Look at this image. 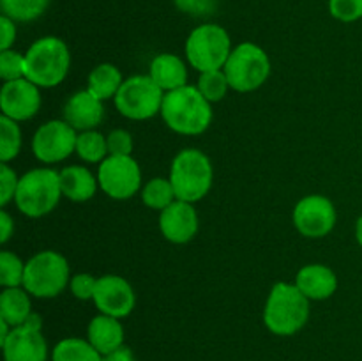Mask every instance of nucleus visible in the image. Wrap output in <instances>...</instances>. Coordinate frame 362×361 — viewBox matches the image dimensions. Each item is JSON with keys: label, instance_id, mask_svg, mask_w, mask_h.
<instances>
[{"label": "nucleus", "instance_id": "obj_1", "mask_svg": "<svg viewBox=\"0 0 362 361\" xmlns=\"http://www.w3.org/2000/svg\"><path fill=\"white\" fill-rule=\"evenodd\" d=\"M159 115L173 133L184 137H198L205 133L214 119L211 103L202 96L197 85L189 84L166 92Z\"/></svg>", "mask_w": 362, "mask_h": 361}, {"label": "nucleus", "instance_id": "obj_2", "mask_svg": "<svg viewBox=\"0 0 362 361\" xmlns=\"http://www.w3.org/2000/svg\"><path fill=\"white\" fill-rule=\"evenodd\" d=\"M310 303L296 283H276L264 306L265 328L278 336L296 335L310 321Z\"/></svg>", "mask_w": 362, "mask_h": 361}, {"label": "nucleus", "instance_id": "obj_3", "mask_svg": "<svg viewBox=\"0 0 362 361\" xmlns=\"http://www.w3.org/2000/svg\"><path fill=\"white\" fill-rule=\"evenodd\" d=\"M25 78L41 88H53L62 84L71 69V52L66 41L57 35H45L32 42L25 52Z\"/></svg>", "mask_w": 362, "mask_h": 361}, {"label": "nucleus", "instance_id": "obj_4", "mask_svg": "<svg viewBox=\"0 0 362 361\" xmlns=\"http://www.w3.org/2000/svg\"><path fill=\"white\" fill-rule=\"evenodd\" d=\"M170 180L177 200L200 202L211 191L214 183V166L211 158L200 149H182L177 152L170 166Z\"/></svg>", "mask_w": 362, "mask_h": 361}, {"label": "nucleus", "instance_id": "obj_5", "mask_svg": "<svg viewBox=\"0 0 362 361\" xmlns=\"http://www.w3.org/2000/svg\"><path fill=\"white\" fill-rule=\"evenodd\" d=\"M62 197L60 173L49 166H39L20 177L14 204L21 214L28 218H42L55 211Z\"/></svg>", "mask_w": 362, "mask_h": 361}, {"label": "nucleus", "instance_id": "obj_6", "mask_svg": "<svg viewBox=\"0 0 362 361\" xmlns=\"http://www.w3.org/2000/svg\"><path fill=\"white\" fill-rule=\"evenodd\" d=\"M69 262L55 250L37 251L25 264L23 289L39 299L60 296L69 287Z\"/></svg>", "mask_w": 362, "mask_h": 361}, {"label": "nucleus", "instance_id": "obj_7", "mask_svg": "<svg viewBox=\"0 0 362 361\" xmlns=\"http://www.w3.org/2000/svg\"><path fill=\"white\" fill-rule=\"evenodd\" d=\"M223 69L232 91L247 94L258 91L269 80L272 66L264 48L246 41L232 50Z\"/></svg>", "mask_w": 362, "mask_h": 361}, {"label": "nucleus", "instance_id": "obj_8", "mask_svg": "<svg viewBox=\"0 0 362 361\" xmlns=\"http://www.w3.org/2000/svg\"><path fill=\"white\" fill-rule=\"evenodd\" d=\"M186 60L198 73L223 69L232 53V39L226 28L216 23L198 25L186 39Z\"/></svg>", "mask_w": 362, "mask_h": 361}, {"label": "nucleus", "instance_id": "obj_9", "mask_svg": "<svg viewBox=\"0 0 362 361\" xmlns=\"http://www.w3.org/2000/svg\"><path fill=\"white\" fill-rule=\"evenodd\" d=\"M166 92L148 74H134L124 80L115 96V108L129 120H148L161 113Z\"/></svg>", "mask_w": 362, "mask_h": 361}, {"label": "nucleus", "instance_id": "obj_10", "mask_svg": "<svg viewBox=\"0 0 362 361\" xmlns=\"http://www.w3.org/2000/svg\"><path fill=\"white\" fill-rule=\"evenodd\" d=\"M99 190L113 200H127L141 191V168L133 156H108L98 168Z\"/></svg>", "mask_w": 362, "mask_h": 361}, {"label": "nucleus", "instance_id": "obj_11", "mask_svg": "<svg viewBox=\"0 0 362 361\" xmlns=\"http://www.w3.org/2000/svg\"><path fill=\"white\" fill-rule=\"evenodd\" d=\"M78 131L64 119H53L37 127L32 137V152L45 165H57L76 152Z\"/></svg>", "mask_w": 362, "mask_h": 361}, {"label": "nucleus", "instance_id": "obj_12", "mask_svg": "<svg viewBox=\"0 0 362 361\" xmlns=\"http://www.w3.org/2000/svg\"><path fill=\"white\" fill-rule=\"evenodd\" d=\"M292 222L300 236L320 239L334 230L338 212L334 204L324 195H306L293 207Z\"/></svg>", "mask_w": 362, "mask_h": 361}, {"label": "nucleus", "instance_id": "obj_13", "mask_svg": "<svg viewBox=\"0 0 362 361\" xmlns=\"http://www.w3.org/2000/svg\"><path fill=\"white\" fill-rule=\"evenodd\" d=\"M41 87L27 78L6 81L0 88V110L2 115L16 122H25L37 115L41 108Z\"/></svg>", "mask_w": 362, "mask_h": 361}, {"label": "nucleus", "instance_id": "obj_14", "mask_svg": "<svg viewBox=\"0 0 362 361\" xmlns=\"http://www.w3.org/2000/svg\"><path fill=\"white\" fill-rule=\"evenodd\" d=\"M92 301H94L99 314L124 319L134 310L136 296H134L131 283L124 276L105 275L98 278V287H95Z\"/></svg>", "mask_w": 362, "mask_h": 361}, {"label": "nucleus", "instance_id": "obj_15", "mask_svg": "<svg viewBox=\"0 0 362 361\" xmlns=\"http://www.w3.org/2000/svg\"><path fill=\"white\" fill-rule=\"evenodd\" d=\"M200 219L194 204L175 200L159 212V230L168 243L186 244L197 237Z\"/></svg>", "mask_w": 362, "mask_h": 361}, {"label": "nucleus", "instance_id": "obj_16", "mask_svg": "<svg viewBox=\"0 0 362 361\" xmlns=\"http://www.w3.org/2000/svg\"><path fill=\"white\" fill-rule=\"evenodd\" d=\"M6 361H48V343L42 329H34L27 324L11 329L2 343Z\"/></svg>", "mask_w": 362, "mask_h": 361}, {"label": "nucleus", "instance_id": "obj_17", "mask_svg": "<svg viewBox=\"0 0 362 361\" xmlns=\"http://www.w3.org/2000/svg\"><path fill=\"white\" fill-rule=\"evenodd\" d=\"M103 119H105V101L95 98L87 88L74 92L64 105V120L71 124L78 133L98 130Z\"/></svg>", "mask_w": 362, "mask_h": 361}, {"label": "nucleus", "instance_id": "obj_18", "mask_svg": "<svg viewBox=\"0 0 362 361\" xmlns=\"http://www.w3.org/2000/svg\"><path fill=\"white\" fill-rule=\"evenodd\" d=\"M293 283L310 301L329 299L338 290V276L325 264L303 265Z\"/></svg>", "mask_w": 362, "mask_h": 361}, {"label": "nucleus", "instance_id": "obj_19", "mask_svg": "<svg viewBox=\"0 0 362 361\" xmlns=\"http://www.w3.org/2000/svg\"><path fill=\"white\" fill-rule=\"evenodd\" d=\"M124 326L120 319L99 314L88 322L87 340L101 356L115 353L124 347Z\"/></svg>", "mask_w": 362, "mask_h": 361}, {"label": "nucleus", "instance_id": "obj_20", "mask_svg": "<svg viewBox=\"0 0 362 361\" xmlns=\"http://www.w3.org/2000/svg\"><path fill=\"white\" fill-rule=\"evenodd\" d=\"M148 76L165 92L177 91L187 85V66L175 53H161L148 66Z\"/></svg>", "mask_w": 362, "mask_h": 361}, {"label": "nucleus", "instance_id": "obj_21", "mask_svg": "<svg viewBox=\"0 0 362 361\" xmlns=\"http://www.w3.org/2000/svg\"><path fill=\"white\" fill-rule=\"evenodd\" d=\"M60 188L62 195L71 202H87L98 193V176L90 172L87 166L71 165L60 170Z\"/></svg>", "mask_w": 362, "mask_h": 361}, {"label": "nucleus", "instance_id": "obj_22", "mask_svg": "<svg viewBox=\"0 0 362 361\" xmlns=\"http://www.w3.org/2000/svg\"><path fill=\"white\" fill-rule=\"evenodd\" d=\"M122 84L124 76L119 67L115 64L103 62L98 64L88 74L87 91L92 92L101 101H108V99H115Z\"/></svg>", "mask_w": 362, "mask_h": 361}, {"label": "nucleus", "instance_id": "obj_23", "mask_svg": "<svg viewBox=\"0 0 362 361\" xmlns=\"http://www.w3.org/2000/svg\"><path fill=\"white\" fill-rule=\"evenodd\" d=\"M30 294L23 287H7L0 294V319L11 324V328L25 324L32 314Z\"/></svg>", "mask_w": 362, "mask_h": 361}, {"label": "nucleus", "instance_id": "obj_24", "mask_svg": "<svg viewBox=\"0 0 362 361\" xmlns=\"http://www.w3.org/2000/svg\"><path fill=\"white\" fill-rule=\"evenodd\" d=\"M52 361H103V356L85 338H62L52 350Z\"/></svg>", "mask_w": 362, "mask_h": 361}, {"label": "nucleus", "instance_id": "obj_25", "mask_svg": "<svg viewBox=\"0 0 362 361\" xmlns=\"http://www.w3.org/2000/svg\"><path fill=\"white\" fill-rule=\"evenodd\" d=\"M76 154L81 161L90 163V165H101L110 156L106 137L98 130L81 131L78 133Z\"/></svg>", "mask_w": 362, "mask_h": 361}, {"label": "nucleus", "instance_id": "obj_26", "mask_svg": "<svg viewBox=\"0 0 362 361\" xmlns=\"http://www.w3.org/2000/svg\"><path fill=\"white\" fill-rule=\"evenodd\" d=\"M175 200L177 195L170 177H154V179L147 180L141 188V202L148 209L161 212L163 209H166Z\"/></svg>", "mask_w": 362, "mask_h": 361}, {"label": "nucleus", "instance_id": "obj_27", "mask_svg": "<svg viewBox=\"0 0 362 361\" xmlns=\"http://www.w3.org/2000/svg\"><path fill=\"white\" fill-rule=\"evenodd\" d=\"M49 6V0H0L2 14L9 16L18 23H27V21L37 20L39 16L46 13Z\"/></svg>", "mask_w": 362, "mask_h": 361}, {"label": "nucleus", "instance_id": "obj_28", "mask_svg": "<svg viewBox=\"0 0 362 361\" xmlns=\"http://www.w3.org/2000/svg\"><path fill=\"white\" fill-rule=\"evenodd\" d=\"M20 122L7 117H0V163H9L18 158L21 151Z\"/></svg>", "mask_w": 362, "mask_h": 361}, {"label": "nucleus", "instance_id": "obj_29", "mask_svg": "<svg viewBox=\"0 0 362 361\" xmlns=\"http://www.w3.org/2000/svg\"><path fill=\"white\" fill-rule=\"evenodd\" d=\"M197 87L198 91L202 92V96H204L211 105L223 101V99L226 98V94H228L230 88H232L228 84V78H226L225 69L200 73Z\"/></svg>", "mask_w": 362, "mask_h": 361}, {"label": "nucleus", "instance_id": "obj_30", "mask_svg": "<svg viewBox=\"0 0 362 361\" xmlns=\"http://www.w3.org/2000/svg\"><path fill=\"white\" fill-rule=\"evenodd\" d=\"M25 264L16 253L9 250L0 251V285L7 287H23Z\"/></svg>", "mask_w": 362, "mask_h": 361}, {"label": "nucleus", "instance_id": "obj_31", "mask_svg": "<svg viewBox=\"0 0 362 361\" xmlns=\"http://www.w3.org/2000/svg\"><path fill=\"white\" fill-rule=\"evenodd\" d=\"M27 73V62H25V53L16 50H4L0 52V78L6 81H14L25 78Z\"/></svg>", "mask_w": 362, "mask_h": 361}, {"label": "nucleus", "instance_id": "obj_32", "mask_svg": "<svg viewBox=\"0 0 362 361\" xmlns=\"http://www.w3.org/2000/svg\"><path fill=\"white\" fill-rule=\"evenodd\" d=\"M329 11L334 20L354 23L362 18V0H329Z\"/></svg>", "mask_w": 362, "mask_h": 361}, {"label": "nucleus", "instance_id": "obj_33", "mask_svg": "<svg viewBox=\"0 0 362 361\" xmlns=\"http://www.w3.org/2000/svg\"><path fill=\"white\" fill-rule=\"evenodd\" d=\"M20 177L9 166V163H0V205L6 209L16 197Z\"/></svg>", "mask_w": 362, "mask_h": 361}, {"label": "nucleus", "instance_id": "obj_34", "mask_svg": "<svg viewBox=\"0 0 362 361\" xmlns=\"http://www.w3.org/2000/svg\"><path fill=\"white\" fill-rule=\"evenodd\" d=\"M98 287V278L90 273H78L71 276L69 290L76 299L80 301H92Z\"/></svg>", "mask_w": 362, "mask_h": 361}, {"label": "nucleus", "instance_id": "obj_35", "mask_svg": "<svg viewBox=\"0 0 362 361\" xmlns=\"http://www.w3.org/2000/svg\"><path fill=\"white\" fill-rule=\"evenodd\" d=\"M106 142H108L110 156H131V152L134 149L133 137L126 130L110 131L108 137H106Z\"/></svg>", "mask_w": 362, "mask_h": 361}, {"label": "nucleus", "instance_id": "obj_36", "mask_svg": "<svg viewBox=\"0 0 362 361\" xmlns=\"http://www.w3.org/2000/svg\"><path fill=\"white\" fill-rule=\"evenodd\" d=\"M14 41H16V21L2 14L0 16V52L13 48Z\"/></svg>", "mask_w": 362, "mask_h": 361}, {"label": "nucleus", "instance_id": "obj_37", "mask_svg": "<svg viewBox=\"0 0 362 361\" xmlns=\"http://www.w3.org/2000/svg\"><path fill=\"white\" fill-rule=\"evenodd\" d=\"M14 234V219L11 218L9 212L6 209L0 211V243L6 244Z\"/></svg>", "mask_w": 362, "mask_h": 361}, {"label": "nucleus", "instance_id": "obj_38", "mask_svg": "<svg viewBox=\"0 0 362 361\" xmlns=\"http://www.w3.org/2000/svg\"><path fill=\"white\" fill-rule=\"evenodd\" d=\"M103 361H136V357H134L133 350L129 347L124 345L119 350H115V353L108 354V356H103Z\"/></svg>", "mask_w": 362, "mask_h": 361}, {"label": "nucleus", "instance_id": "obj_39", "mask_svg": "<svg viewBox=\"0 0 362 361\" xmlns=\"http://www.w3.org/2000/svg\"><path fill=\"white\" fill-rule=\"evenodd\" d=\"M25 324L34 329H42V317L39 314H35V311H32L27 321H25Z\"/></svg>", "mask_w": 362, "mask_h": 361}, {"label": "nucleus", "instance_id": "obj_40", "mask_svg": "<svg viewBox=\"0 0 362 361\" xmlns=\"http://www.w3.org/2000/svg\"><path fill=\"white\" fill-rule=\"evenodd\" d=\"M11 324H7L6 321H4V319H0V345H2L4 342H6V338L7 336H9V333H11Z\"/></svg>", "mask_w": 362, "mask_h": 361}, {"label": "nucleus", "instance_id": "obj_41", "mask_svg": "<svg viewBox=\"0 0 362 361\" xmlns=\"http://www.w3.org/2000/svg\"><path fill=\"white\" fill-rule=\"evenodd\" d=\"M356 239L357 243H359V246L362 248V214L357 218V223H356Z\"/></svg>", "mask_w": 362, "mask_h": 361}]
</instances>
